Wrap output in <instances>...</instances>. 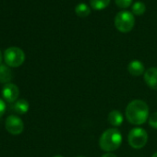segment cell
Returning a JSON list of instances; mask_svg holds the SVG:
<instances>
[{"mask_svg":"<svg viewBox=\"0 0 157 157\" xmlns=\"http://www.w3.org/2000/svg\"><path fill=\"white\" fill-rule=\"evenodd\" d=\"M149 106L140 99L131 101L126 107V117L132 125H142L149 118Z\"/></svg>","mask_w":157,"mask_h":157,"instance_id":"6da1fadb","label":"cell"},{"mask_svg":"<svg viewBox=\"0 0 157 157\" xmlns=\"http://www.w3.org/2000/svg\"><path fill=\"white\" fill-rule=\"evenodd\" d=\"M122 140L121 132L116 128H111L103 132L99 140V145L103 151L112 152L120 147Z\"/></svg>","mask_w":157,"mask_h":157,"instance_id":"7a4b0ae2","label":"cell"},{"mask_svg":"<svg viewBox=\"0 0 157 157\" xmlns=\"http://www.w3.org/2000/svg\"><path fill=\"white\" fill-rule=\"evenodd\" d=\"M135 25V19L131 12L120 11L115 18V26L120 33H129Z\"/></svg>","mask_w":157,"mask_h":157,"instance_id":"3957f363","label":"cell"},{"mask_svg":"<svg viewBox=\"0 0 157 157\" xmlns=\"http://www.w3.org/2000/svg\"><path fill=\"white\" fill-rule=\"evenodd\" d=\"M4 59L9 67H18L23 64L25 60V54L21 48L12 46L5 51Z\"/></svg>","mask_w":157,"mask_h":157,"instance_id":"277c9868","label":"cell"},{"mask_svg":"<svg viewBox=\"0 0 157 157\" xmlns=\"http://www.w3.org/2000/svg\"><path fill=\"white\" fill-rule=\"evenodd\" d=\"M128 144L134 149L143 148L148 141L147 131L142 128H132L128 135Z\"/></svg>","mask_w":157,"mask_h":157,"instance_id":"5b68a950","label":"cell"},{"mask_svg":"<svg viewBox=\"0 0 157 157\" xmlns=\"http://www.w3.org/2000/svg\"><path fill=\"white\" fill-rule=\"evenodd\" d=\"M7 130L12 135H20L24 128L22 120L17 116H10L5 123Z\"/></svg>","mask_w":157,"mask_h":157,"instance_id":"8992f818","label":"cell"},{"mask_svg":"<svg viewBox=\"0 0 157 157\" xmlns=\"http://www.w3.org/2000/svg\"><path fill=\"white\" fill-rule=\"evenodd\" d=\"M2 95L8 103H14L20 95V90L17 85L10 82L3 87Z\"/></svg>","mask_w":157,"mask_h":157,"instance_id":"52a82bcc","label":"cell"},{"mask_svg":"<svg viewBox=\"0 0 157 157\" xmlns=\"http://www.w3.org/2000/svg\"><path fill=\"white\" fill-rule=\"evenodd\" d=\"M144 82L152 90L157 91V67H151L148 68L144 75Z\"/></svg>","mask_w":157,"mask_h":157,"instance_id":"ba28073f","label":"cell"},{"mask_svg":"<svg viewBox=\"0 0 157 157\" xmlns=\"http://www.w3.org/2000/svg\"><path fill=\"white\" fill-rule=\"evenodd\" d=\"M128 70L130 73V75L135 76V77H139L141 76L145 73V67L142 62H140V60H132L128 66Z\"/></svg>","mask_w":157,"mask_h":157,"instance_id":"9c48e42d","label":"cell"},{"mask_svg":"<svg viewBox=\"0 0 157 157\" xmlns=\"http://www.w3.org/2000/svg\"><path fill=\"white\" fill-rule=\"evenodd\" d=\"M108 122L113 127H119L122 125L124 117L119 110H112L108 115Z\"/></svg>","mask_w":157,"mask_h":157,"instance_id":"30bf717a","label":"cell"},{"mask_svg":"<svg viewBox=\"0 0 157 157\" xmlns=\"http://www.w3.org/2000/svg\"><path fill=\"white\" fill-rule=\"evenodd\" d=\"M12 71L9 67V66L0 65V82L2 83H10L12 80Z\"/></svg>","mask_w":157,"mask_h":157,"instance_id":"8fae6325","label":"cell"},{"mask_svg":"<svg viewBox=\"0 0 157 157\" xmlns=\"http://www.w3.org/2000/svg\"><path fill=\"white\" fill-rule=\"evenodd\" d=\"M29 103L24 99H20L13 105V110L20 115L26 114L29 111Z\"/></svg>","mask_w":157,"mask_h":157,"instance_id":"7c38bea8","label":"cell"},{"mask_svg":"<svg viewBox=\"0 0 157 157\" xmlns=\"http://www.w3.org/2000/svg\"><path fill=\"white\" fill-rule=\"evenodd\" d=\"M75 13L81 18L88 17L91 14V9L88 5L85 3H80L78 4L75 8Z\"/></svg>","mask_w":157,"mask_h":157,"instance_id":"4fadbf2b","label":"cell"},{"mask_svg":"<svg viewBox=\"0 0 157 157\" xmlns=\"http://www.w3.org/2000/svg\"><path fill=\"white\" fill-rule=\"evenodd\" d=\"M110 0H90V6L94 10H102L108 7Z\"/></svg>","mask_w":157,"mask_h":157,"instance_id":"5bb4252c","label":"cell"},{"mask_svg":"<svg viewBox=\"0 0 157 157\" xmlns=\"http://www.w3.org/2000/svg\"><path fill=\"white\" fill-rule=\"evenodd\" d=\"M145 10H146V7L143 2L137 1L132 6V12L137 16H140V15L144 14Z\"/></svg>","mask_w":157,"mask_h":157,"instance_id":"9a60e30c","label":"cell"},{"mask_svg":"<svg viewBox=\"0 0 157 157\" xmlns=\"http://www.w3.org/2000/svg\"><path fill=\"white\" fill-rule=\"evenodd\" d=\"M148 121H149V125L151 128L157 129V112L151 114L148 118Z\"/></svg>","mask_w":157,"mask_h":157,"instance_id":"2e32d148","label":"cell"},{"mask_svg":"<svg viewBox=\"0 0 157 157\" xmlns=\"http://www.w3.org/2000/svg\"><path fill=\"white\" fill-rule=\"evenodd\" d=\"M117 6L120 9H127L132 4V0H115Z\"/></svg>","mask_w":157,"mask_h":157,"instance_id":"e0dca14e","label":"cell"},{"mask_svg":"<svg viewBox=\"0 0 157 157\" xmlns=\"http://www.w3.org/2000/svg\"><path fill=\"white\" fill-rule=\"evenodd\" d=\"M5 111H6V105H5V102L0 98V117H1L4 114H5Z\"/></svg>","mask_w":157,"mask_h":157,"instance_id":"ac0fdd59","label":"cell"},{"mask_svg":"<svg viewBox=\"0 0 157 157\" xmlns=\"http://www.w3.org/2000/svg\"><path fill=\"white\" fill-rule=\"evenodd\" d=\"M102 157H117V155L114 154V153H112V152H107V153L102 155Z\"/></svg>","mask_w":157,"mask_h":157,"instance_id":"d6986e66","label":"cell"},{"mask_svg":"<svg viewBox=\"0 0 157 157\" xmlns=\"http://www.w3.org/2000/svg\"><path fill=\"white\" fill-rule=\"evenodd\" d=\"M2 60H3V55H2V52L0 51V65H1Z\"/></svg>","mask_w":157,"mask_h":157,"instance_id":"ffe728a7","label":"cell"},{"mask_svg":"<svg viewBox=\"0 0 157 157\" xmlns=\"http://www.w3.org/2000/svg\"><path fill=\"white\" fill-rule=\"evenodd\" d=\"M151 157H157V152H155V153H153Z\"/></svg>","mask_w":157,"mask_h":157,"instance_id":"44dd1931","label":"cell"},{"mask_svg":"<svg viewBox=\"0 0 157 157\" xmlns=\"http://www.w3.org/2000/svg\"><path fill=\"white\" fill-rule=\"evenodd\" d=\"M54 157H63L62 155H55Z\"/></svg>","mask_w":157,"mask_h":157,"instance_id":"7402d4cb","label":"cell"},{"mask_svg":"<svg viewBox=\"0 0 157 157\" xmlns=\"http://www.w3.org/2000/svg\"><path fill=\"white\" fill-rule=\"evenodd\" d=\"M76 157H85V156H82V155H80V156H76Z\"/></svg>","mask_w":157,"mask_h":157,"instance_id":"603a6c76","label":"cell"}]
</instances>
